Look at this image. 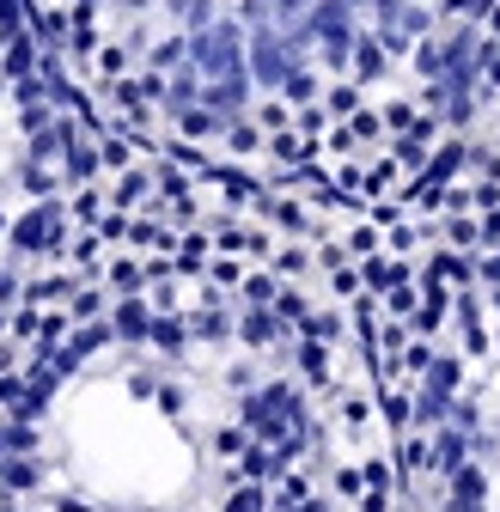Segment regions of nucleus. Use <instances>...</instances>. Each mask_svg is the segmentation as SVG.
<instances>
[{
	"mask_svg": "<svg viewBox=\"0 0 500 512\" xmlns=\"http://www.w3.org/2000/svg\"><path fill=\"white\" fill-rule=\"evenodd\" d=\"M244 19L226 7L214 25H202V31H190V61L208 74V80H220V74H232V68H244Z\"/></svg>",
	"mask_w": 500,
	"mask_h": 512,
	"instance_id": "nucleus-1",
	"label": "nucleus"
},
{
	"mask_svg": "<svg viewBox=\"0 0 500 512\" xmlns=\"http://www.w3.org/2000/svg\"><path fill=\"white\" fill-rule=\"evenodd\" d=\"M244 61H250V80H257V92H281V86H287V74L299 68V55L287 49L281 25L250 31V37H244Z\"/></svg>",
	"mask_w": 500,
	"mask_h": 512,
	"instance_id": "nucleus-2",
	"label": "nucleus"
},
{
	"mask_svg": "<svg viewBox=\"0 0 500 512\" xmlns=\"http://www.w3.org/2000/svg\"><path fill=\"white\" fill-rule=\"evenodd\" d=\"M281 342H293V324H287L275 305H238V348L269 354V348H281Z\"/></svg>",
	"mask_w": 500,
	"mask_h": 512,
	"instance_id": "nucleus-3",
	"label": "nucleus"
},
{
	"mask_svg": "<svg viewBox=\"0 0 500 512\" xmlns=\"http://www.w3.org/2000/svg\"><path fill=\"white\" fill-rule=\"evenodd\" d=\"M458 177H470V135H440V147L427 153V165H421V183H433V189H446V183H458Z\"/></svg>",
	"mask_w": 500,
	"mask_h": 512,
	"instance_id": "nucleus-4",
	"label": "nucleus"
},
{
	"mask_svg": "<svg viewBox=\"0 0 500 512\" xmlns=\"http://www.w3.org/2000/svg\"><path fill=\"white\" fill-rule=\"evenodd\" d=\"M293 366H299V384H311V391L336 397V354H330V342L293 336Z\"/></svg>",
	"mask_w": 500,
	"mask_h": 512,
	"instance_id": "nucleus-5",
	"label": "nucleus"
},
{
	"mask_svg": "<svg viewBox=\"0 0 500 512\" xmlns=\"http://www.w3.org/2000/svg\"><path fill=\"white\" fill-rule=\"evenodd\" d=\"M110 330H116L122 348H147V336H153V299H147V293L116 299V305H110Z\"/></svg>",
	"mask_w": 500,
	"mask_h": 512,
	"instance_id": "nucleus-6",
	"label": "nucleus"
},
{
	"mask_svg": "<svg viewBox=\"0 0 500 512\" xmlns=\"http://www.w3.org/2000/svg\"><path fill=\"white\" fill-rule=\"evenodd\" d=\"M104 189H110V208H122V214H141V208L153 202V189H159V183H153V159H135L129 171H116Z\"/></svg>",
	"mask_w": 500,
	"mask_h": 512,
	"instance_id": "nucleus-7",
	"label": "nucleus"
},
{
	"mask_svg": "<svg viewBox=\"0 0 500 512\" xmlns=\"http://www.w3.org/2000/svg\"><path fill=\"white\" fill-rule=\"evenodd\" d=\"M488 464L482 458H464L452 476H446V512H464V506H488Z\"/></svg>",
	"mask_w": 500,
	"mask_h": 512,
	"instance_id": "nucleus-8",
	"label": "nucleus"
},
{
	"mask_svg": "<svg viewBox=\"0 0 500 512\" xmlns=\"http://www.w3.org/2000/svg\"><path fill=\"white\" fill-rule=\"evenodd\" d=\"M391 68H397V61L385 55V43L372 37V25H366V31L354 37V61H348V80H360V86L372 92V86H385V80H391Z\"/></svg>",
	"mask_w": 500,
	"mask_h": 512,
	"instance_id": "nucleus-9",
	"label": "nucleus"
},
{
	"mask_svg": "<svg viewBox=\"0 0 500 512\" xmlns=\"http://www.w3.org/2000/svg\"><path fill=\"white\" fill-rule=\"evenodd\" d=\"M421 275L446 281V287H482L476 281V250H452V244H433L427 263H421Z\"/></svg>",
	"mask_w": 500,
	"mask_h": 512,
	"instance_id": "nucleus-10",
	"label": "nucleus"
},
{
	"mask_svg": "<svg viewBox=\"0 0 500 512\" xmlns=\"http://www.w3.org/2000/svg\"><path fill=\"white\" fill-rule=\"evenodd\" d=\"M165 128H171V135H183V141H202V147H220L226 141V116L208 110V104H190V110L165 116Z\"/></svg>",
	"mask_w": 500,
	"mask_h": 512,
	"instance_id": "nucleus-11",
	"label": "nucleus"
},
{
	"mask_svg": "<svg viewBox=\"0 0 500 512\" xmlns=\"http://www.w3.org/2000/svg\"><path fill=\"white\" fill-rule=\"evenodd\" d=\"M190 311H153V336H147V348L153 354H165V360H183L190 354Z\"/></svg>",
	"mask_w": 500,
	"mask_h": 512,
	"instance_id": "nucleus-12",
	"label": "nucleus"
},
{
	"mask_svg": "<svg viewBox=\"0 0 500 512\" xmlns=\"http://www.w3.org/2000/svg\"><path fill=\"white\" fill-rule=\"evenodd\" d=\"M104 287H110L116 299L147 293V256H141V250H116L110 263H104Z\"/></svg>",
	"mask_w": 500,
	"mask_h": 512,
	"instance_id": "nucleus-13",
	"label": "nucleus"
},
{
	"mask_svg": "<svg viewBox=\"0 0 500 512\" xmlns=\"http://www.w3.org/2000/svg\"><path fill=\"white\" fill-rule=\"evenodd\" d=\"M37 55H43V43L31 37V25L13 31V37H0V80H25V74H37Z\"/></svg>",
	"mask_w": 500,
	"mask_h": 512,
	"instance_id": "nucleus-14",
	"label": "nucleus"
},
{
	"mask_svg": "<svg viewBox=\"0 0 500 512\" xmlns=\"http://www.w3.org/2000/svg\"><path fill=\"white\" fill-rule=\"evenodd\" d=\"M49 482V464L31 452V458H0V488H7L13 500H25V494H37Z\"/></svg>",
	"mask_w": 500,
	"mask_h": 512,
	"instance_id": "nucleus-15",
	"label": "nucleus"
},
{
	"mask_svg": "<svg viewBox=\"0 0 500 512\" xmlns=\"http://www.w3.org/2000/svg\"><path fill=\"white\" fill-rule=\"evenodd\" d=\"M220 147H226V159H257V153L269 147V128H263L257 116H232V122H226V141H220Z\"/></svg>",
	"mask_w": 500,
	"mask_h": 512,
	"instance_id": "nucleus-16",
	"label": "nucleus"
},
{
	"mask_svg": "<svg viewBox=\"0 0 500 512\" xmlns=\"http://www.w3.org/2000/svg\"><path fill=\"white\" fill-rule=\"evenodd\" d=\"M202 86H208V74L196 68V61H183V68H171V98H165V116H177V110L202 104Z\"/></svg>",
	"mask_w": 500,
	"mask_h": 512,
	"instance_id": "nucleus-17",
	"label": "nucleus"
},
{
	"mask_svg": "<svg viewBox=\"0 0 500 512\" xmlns=\"http://www.w3.org/2000/svg\"><path fill=\"white\" fill-rule=\"evenodd\" d=\"M135 68H141V55L122 43V37H104V49L92 61V80H122V74H135Z\"/></svg>",
	"mask_w": 500,
	"mask_h": 512,
	"instance_id": "nucleus-18",
	"label": "nucleus"
},
{
	"mask_svg": "<svg viewBox=\"0 0 500 512\" xmlns=\"http://www.w3.org/2000/svg\"><path fill=\"white\" fill-rule=\"evenodd\" d=\"M68 214H74V226H98V220L110 214V189H104V183H80V189H68Z\"/></svg>",
	"mask_w": 500,
	"mask_h": 512,
	"instance_id": "nucleus-19",
	"label": "nucleus"
},
{
	"mask_svg": "<svg viewBox=\"0 0 500 512\" xmlns=\"http://www.w3.org/2000/svg\"><path fill=\"white\" fill-rule=\"evenodd\" d=\"M244 452H250V427H244V421H220V427L208 433V458H214V464H238Z\"/></svg>",
	"mask_w": 500,
	"mask_h": 512,
	"instance_id": "nucleus-20",
	"label": "nucleus"
},
{
	"mask_svg": "<svg viewBox=\"0 0 500 512\" xmlns=\"http://www.w3.org/2000/svg\"><path fill=\"white\" fill-rule=\"evenodd\" d=\"M98 49H104V31H98V19H74V31H68V61H74L80 74H92Z\"/></svg>",
	"mask_w": 500,
	"mask_h": 512,
	"instance_id": "nucleus-21",
	"label": "nucleus"
},
{
	"mask_svg": "<svg viewBox=\"0 0 500 512\" xmlns=\"http://www.w3.org/2000/svg\"><path fill=\"white\" fill-rule=\"evenodd\" d=\"M269 269H275L281 281H305L311 269H318V250H305L299 238H293V244H275V256H269Z\"/></svg>",
	"mask_w": 500,
	"mask_h": 512,
	"instance_id": "nucleus-22",
	"label": "nucleus"
},
{
	"mask_svg": "<svg viewBox=\"0 0 500 512\" xmlns=\"http://www.w3.org/2000/svg\"><path fill=\"white\" fill-rule=\"evenodd\" d=\"M421 384H433V391H446V397H458L464 384H470V360H464V354H440V360L427 366V378H421Z\"/></svg>",
	"mask_w": 500,
	"mask_h": 512,
	"instance_id": "nucleus-23",
	"label": "nucleus"
},
{
	"mask_svg": "<svg viewBox=\"0 0 500 512\" xmlns=\"http://www.w3.org/2000/svg\"><path fill=\"white\" fill-rule=\"evenodd\" d=\"M446 421H452V397L433 391V384H415V427L433 433V427H446Z\"/></svg>",
	"mask_w": 500,
	"mask_h": 512,
	"instance_id": "nucleus-24",
	"label": "nucleus"
},
{
	"mask_svg": "<svg viewBox=\"0 0 500 512\" xmlns=\"http://www.w3.org/2000/svg\"><path fill=\"white\" fill-rule=\"evenodd\" d=\"M275 293H281V275L269 269V263H250V275H244V287L232 293L238 305H275Z\"/></svg>",
	"mask_w": 500,
	"mask_h": 512,
	"instance_id": "nucleus-25",
	"label": "nucleus"
},
{
	"mask_svg": "<svg viewBox=\"0 0 500 512\" xmlns=\"http://www.w3.org/2000/svg\"><path fill=\"white\" fill-rule=\"evenodd\" d=\"M183 61H190V31H177V25H171L165 37H153L147 68H165V74H171V68H183Z\"/></svg>",
	"mask_w": 500,
	"mask_h": 512,
	"instance_id": "nucleus-26",
	"label": "nucleus"
},
{
	"mask_svg": "<svg viewBox=\"0 0 500 512\" xmlns=\"http://www.w3.org/2000/svg\"><path fill=\"white\" fill-rule=\"evenodd\" d=\"M409 74H415V80H446V43H440V31L415 43V55H409Z\"/></svg>",
	"mask_w": 500,
	"mask_h": 512,
	"instance_id": "nucleus-27",
	"label": "nucleus"
},
{
	"mask_svg": "<svg viewBox=\"0 0 500 512\" xmlns=\"http://www.w3.org/2000/svg\"><path fill=\"white\" fill-rule=\"evenodd\" d=\"M360 104H372L360 80H330V86H324V110H330L336 122H348V116H354Z\"/></svg>",
	"mask_w": 500,
	"mask_h": 512,
	"instance_id": "nucleus-28",
	"label": "nucleus"
},
{
	"mask_svg": "<svg viewBox=\"0 0 500 512\" xmlns=\"http://www.w3.org/2000/svg\"><path fill=\"white\" fill-rule=\"evenodd\" d=\"M98 159H104V183H110L116 171H129L141 153H135V141H129V135H98Z\"/></svg>",
	"mask_w": 500,
	"mask_h": 512,
	"instance_id": "nucleus-29",
	"label": "nucleus"
},
{
	"mask_svg": "<svg viewBox=\"0 0 500 512\" xmlns=\"http://www.w3.org/2000/svg\"><path fill=\"white\" fill-rule=\"evenodd\" d=\"M360 476H366L372 494H397V464H391V452H366V458H360Z\"/></svg>",
	"mask_w": 500,
	"mask_h": 512,
	"instance_id": "nucleus-30",
	"label": "nucleus"
},
{
	"mask_svg": "<svg viewBox=\"0 0 500 512\" xmlns=\"http://www.w3.org/2000/svg\"><path fill=\"white\" fill-rule=\"evenodd\" d=\"M250 116H257V122L269 128V135H281V128H293V104H287L281 92H263L257 104H250Z\"/></svg>",
	"mask_w": 500,
	"mask_h": 512,
	"instance_id": "nucleus-31",
	"label": "nucleus"
},
{
	"mask_svg": "<svg viewBox=\"0 0 500 512\" xmlns=\"http://www.w3.org/2000/svg\"><path fill=\"white\" fill-rule=\"evenodd\" d=\"M433 360H440V348H433V336H409V348H403V378H409V384H421Z\"/></svg>",
	"mask_w": 500,
	"mask_h": 512,
	"instance_id": "nucleus-32",
	"label": "nucleus"
},
{
	"mask_svg": "<svg viewBox=\"0 0 500 512\" xmlns=\"http://www.w3.org/2000/svg\"><path fill=\"white\" fill-rule=\"evenodd\" d=\"M342 244H348V256L360 263V256H372V250H385V226H372V220H354L348 232H342Z\"/></svg>",
	"mask_w": 500,
	"mask_h": 512,
	"instance_id": "nucleus-33",
	"label": "nucleus"
},
{
	"mask_svg": "<svg viewBox=\"0 0 500 512\" xmlns=\"http://www.w3.org/2000/svg\"><path fill=\"white\" fill-rule=\"evenodd\" d=\"M440 244L476 250V214H440Z\"/></svg>",
	"mask_w": 500,
	"mask_h": 512,
	"instance_id": "nucleus-34",
	"label": "nucleus"
},
{
	"mask_svg": "<svg viewBox=\"0 0 500 512\" xmlns=\"http://www.w3.org/2000/svg\"><path fill=\"white\" fill-rule=\"evenodd\" d=\"M458 354H464V360H488V354H494L488 317H482V324H458Z\"/></svg>",
	"mask_w": 500,
	"mask_h": 512,
	"instance_id": "nucleus-35",
	"label": "nucleus"
},
{
	"mask_svg": "<svg viewBox=\"0 0 500 512\" xmlns=\"http://www.w3.org/2000/svg\"><path fill=\"white\" fill-rule=\"evenodd\" d=\"M7 104H13V110H25V104H49V80H43V74L7 80Z\"/></svg>",
	"mask_w": 500,
	"mask_h": 512,
	"instance_id": "nucleus-36",
	"label": "nucleus"
},
{
	"mask_svg": "<svg viewBox=\"0 0 500 512\" xmlns=\"http://www.w3.org/2000/svg\"><path fill=\"white\" fill-rule=\"evenodd\" d=\"M330 122H336V116L324 110V98H318V104H299V110H293V128H299V135H311V141H324V135H330Z\"/></svg>",
	"mask_w": 500,
	"mask_h": 512,
	"instance_id": "nucleus-37",
	"label": "nucleus"
},
{
	"mask_svg": "<svg viewBox=\"0 0 500 512\" xmlns=\"http://www.w3.org/2000/svg\"><path fill=\"white\" fill-rule=\"evenodd\" d=\"M330 494L360 506V494H366V476H360V464H336V470H330Z\"/></svg>",
	"mask_w": 500,
	"mask_h": 512,
	"instance_id": "nucleus-38",
	"label": "nucleus"
},
{
	"mask_svg": "<svg viewBox=\"0 0 500 512\" xmlns=\"http://www.w3.org/2000/svg\"><path fill=\"white\" fill-rule=\"evenodd\" d=\"M153 403H159L165 421H183V409H190V391H183L177 378H159V397H153Z\"/></svg>",
	"mask_w": 500,
	"mask_h": 512,
	"instance_id": "nucleus-39",
	"label": "nucleus"
},
{
	"mask_svg": "<svg viewBox=\"0 0 500 512\" xmlns=\"http://www.w3.org/2000/svg\"><path fill=\"white\" fill-rule=\"evenodd\" d=\"M122 391H129V403H153L159 397V372H147V366L122 372Z\"/></svg>",
	"mask_w": 500,
	"mask_h": 512,
	"instance_id": "nucleus-40",
	"label": "nucleus"
},
{
	"mask_svg": "<svg viewBox=\"0 0 500 512\" xmlns=\"http://www.w3.org/2000/svg\"><path fill=\"white\" fill-rule=\"evenodd\" d=\"M415 305H421V281H403L385 293V317H415Z\"/></svg>",
	"mask_w": 500,
	"mask_h": 512,
	"instance_id": "nucleus-41",
	"label": "nucleus"
},
{
	"mask_svg": "<svg viewBox=\"0 0 500 512\" xmlns=\"http://www.w3.org/2000/svg\"><path fill=\"white\" fill-rule=\"evenodd\" d=\"M220 384L232 397H244V391H257V360H232L226 372H220Z\"/></svg>",
	"mask_w": 500,
	"mask_h": 512,
	"instance_id": "nucleus-42",
	"label": "nucleus"
},
{
	"mask_svg": "<svg viewBox=\"0 0 500 512\" xmlns=\"http://www.w3.org/2000/svg\"><path fill=\"white\" fill-rule=\"evenodd\" d=\"M275 311H281V317H287V324L299 330V317L311 311V299H305V293H299L293 281H281V293H275Z\"/></svg>",
	"mask_w": 500,
	"mask_h": 512,
	"instance_id": "nucleus-43",
	"label": "nucleus"
},
{
	"mask_svg": "<svg viewBox=\"0 0 500 512\" xmlns=\"http://www.w3.org/2000/svg\"><path fill=\"white\" fill-rule=\"evenodd\" d=\"M19 299H25V263L7 256V263H0V305H19Z\"/></svg>",
	"mask_w": 500,
	"mask_h": 512,
	"instance_id": "nucleus-44",
	"label": "nucleus"
},
{
	"mask_svg": "<svg viewBox=\"0 0 500 512\" xmlns=\"http://www.w3.org/2000/svg\"><path fill=\"white\" fill-rule=\"evenodd\" d=\"M379 110H385V128H391V135H403V128L421 116V104H415V98H391V104H379Z\"/></svg>",
	"mask_w": 500,
	"mask_h": 512,
	"instance_id": "nucleus-45",
	"label": "nucleus"
},
{
	"mask_svg": "<svg viewBox=\"0 0 500 512\" xmlns=\"http://www.w3.org/2000/svg\"><path fill=\"white\" fill-rule=\"evenodd\" d=\"M324 281H330V293H336V299H354V293L366 287V281H360V263H342V269H330Z\"/></svg>",
	"mask_w": 500,
	"mask_h": 512,
	"instance_id": "nucleus-46",
	"label": "nucleus"
},
{
	"mask_svg": "<svg viewBox=\"0 0 500 512\" xmlns=\"http://www.w3.org/2000/svg\"><path fill=\"white\" fill-rule=\"evenodd\" d=\"M49 512H104V506L80 488H61V494H49Z\"/></svg>",
	"mask_w": 500,
	"mask_h": 512,
	"instance_id": "nucleus-47",
	"label": "nucleus"
},
{
	"mask_svg": "<svg viewBox=\"0 0 500 512\" xmlns=\"http://www.w3.org/2000/svg\"><path fill=\"white\" fill-rule=\"evenodd\" d=\"M129 220H135V214H122V208H110V214L98 220V238H104V244H129Z\"/></svg>",
	"mask_w": 500,
	"mask_h": 512,
	"instance_id": "nucleus-48",
	"label": "nucleus"
},
{
	"mask_svg": "<svg viewBox=\"0 0 500 512\" xmlns=\"http://www.w3.org/2000/svg\"><path fill=\"white\" fill-rule=\"evenodd\" d=\"M476 250H500V208L476 214Z\"/></svg>",
	"mask_w": 500,
	"mask_h": 512,
	"instance_id": "nucleus-49",
	"label": "nucleus"
},
{
	"mask_svg": "<svg viewBox=\"0 0 500 512\" xmlns=\"http://www.w3.org/2000/svg\"><path fill=\"white\" fill-rule=\"evenodd\" d=\"M372 409H379V403H366V397H348V403H342V421H348L354 433H366V421H372Z\"/></svg>",
	"mask_w": 500,
	"mask_h": 512,
	"instance_id": "nucleus-50",
	"label": "nucleus"
},
{
	"mask_svg": "<svg viewBox=\"0 0 500 512\" xmlns=\"http://www.w3.org/2000/svg\"><path fill=\"white\" fill-rule=\"evenodd\" d=\"M421 110H433V116H446V80H421V98H415Z\"/></svg>",
	"mask_w": 500,
	"mask_h": 512,
	"instance_id": "nucleus-51",
	"label": "nucleus"
},
{
	"mask_svg": "<svg viewBox=\"0 0 500 512\" xmlns=\"http://www.w3.org/2000/svg\"><path fill=\"white\" fill-rule=\"evenodd\" d=\"M116 7H122V13H129V19H147V13L159 7V0H116Z\"/></svg>",
	"mask_w": 500,
	"mask_h": 512,
	"instance_id": "nucleus-52",
	"label": "nucleus"
},
{
	"mask_svg": "<svg viewBox=\"0 0 500 512\" xmlns=\"http://www.w3.org/2000/svg\"><path fill=\"white\" fill-rule=\"evenodd\" d=\"M7 226H13V208H7V202H0V244H7Z\"/></svg>",
	"mask_w": 500,
	"mask_h": 512,
	"instance_id": "nucleus-53",
	"label": "nucleus"
},
{
	"mask_svg": "<svg viewBox=\"0 0 500 512\" xmlns=\"http://www.w3.org/2000/svg\"><path fill=\"white\" fill-rule=\"evenodd\" d=\"M482 299H488V311L500 317V287H482Z\"/></svg>",
	"mask_w": 500,
	"mask_h": 512,
	"instance_id": "nucleus-54",
	"label": "nucleus"
},
{
	"mask_svg": "<svg viewBox=\"0 0 500 512\" xmlns=\"http://www.w3.org/2000/svg\"><path fill=\"white\" fill-rule=\"evenodd\" d=\"M464 512H494V506H464Z\"/></svg>",
	"mask_w": 500,
	"mask_h": 512,
	"instance_id": "nucleus-55",
	"label": "nucleus"
},
{
	"mask_svg": "<svg viewBox=\"0 0 500 512\" xmlns=\"http://www.w3.org/2000/svg\"><path fill=\"white\" fill-rule=\"evenodd\" d=\"M494 43H500V37H494Z\"/></svg>",
	"mask_w": 500,
	"mask_h": 512,
	"instance_id": "nucleus-56",
	"label": "nucleus"
}]
</instances>
